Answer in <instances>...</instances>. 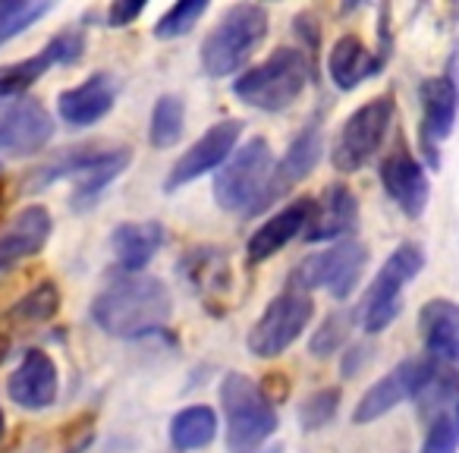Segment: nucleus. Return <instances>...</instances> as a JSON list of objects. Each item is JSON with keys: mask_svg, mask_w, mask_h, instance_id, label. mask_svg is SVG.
<instances>
[{"mask_svg": "<svg viewBox=\"0 0 459 453\" xmlns=\"http://www.w3.org/2000/svg\"><path fill=\"white\" fill-rule=\"evenodd\" d=\"M419 334L425 356L459 378V302L428 300L419 309Z\"/></svg>", "mask_w": 459, "mask_h": 453, "instance_id": "nucleus-21", "label": "nucleus"}, {"mask_svg": "<svg viewBox=\"0 0 459 453\" xmlns=\"http://www.w3.org/2000/svg\"><path fill=\"white\" fill-rule=\"evenodd\" d=\"M255 453H283V447H264V450H255Z\"/></svg>", "mask_w": 459, "mask_h": 453, "instance_id": "nucleus-40", "label": "nucleus"}, {"mask_svg": "<svg viewBox=\"0 0 459 453\" xmlns=\"http://www.w3.org/2000/svg\"><path fill=\"white\" fill-rule=\"evenodd\" d=\"M221 406L227 419V450L255 453L277 431V409L268 400L264 388H258L243 371H227L221 381Z\"/></svg>", "mask_w": 459, "mask_h": 453, "instance_id": "nucleus-5", "label": "nucleus"}, {"mask_svg": "<svg viewBox=\"0 0 459 453\" xmlns=\"http://www.w3.org/2000/svg\"><path fill=\"white\" fill-rule=\"evenodd\" d=\"M368 346H352V350H346V356H343V375L346 378H352L359 369H362L365 362H368Z\"/></svg>", "mask_w": 459, "mask_h": 453, "instance_id": "nucleus-38", "label": "nucleus"}, {"mask_svg": "<svg viewBox=\"0 0 459 453\" xmlns=\"http://www.w3.org/2000/svg\"><path fill=\"white\" fill-rule=\"evenodd\" d=\"M274 152H271L268 139L255 135L243 148L233 152V158L221 167L214 177V202L217 208L233 211V214L255 217L264 208V196L274 179Z\"/></svg>", "mask_w": 459, "mask_h": 453, "instance_id": "nucleus-4", "label": "nucleus"}, {"mask_svg": "<svg viewBox=\"0 0 459 453\" xmlns=\"http://www.w3.org/2000/svg\"><path fill=\"white\" fill-rule=\"evenodd\" d=\"M51 10L54 4L48 0H0V48L13 41L16 35L29 32Z\"/></svg>", "mask_w": 459, "mask_h": 453, "instance_id": "nucleus-30", "label": "nucleus"}, {"mask_svg": "<svg viewBox=\"0 0 459 453\" xmlns=\"http://www.w3.org/2000/svg\"><path fill=\"white\" fill-rule=\"evenodd\" d=\"M421 268H425V249L419 243H403L390 252V258L381 265L371 287L365 290L362 306L356 309L365 331L381 334L394 325L403 309V290L421 274Z\"/></svg>", "mask_w": 459, "mask_h": 453, "instance_id": "nucleus-6", "label": "nucleus"}, {"mask_svg": "<svg viewBox=\"0 0 459 453\" xmlns=\"http://www.w3.org/2000/svg\"><path fill=\"white\" fill-rule=\"evenodd\" d=\"M437 369L440 365L434 362L431 356H425V353L396 362L387 375L377 378L362 394V400L352 409V422H356V425H368V422H377L387 413H394L400 403L415 400V396L428 388V381L437 375Z\"/></svg>", "mask_w": 459, "mask_h": 453, "instance_id": "nucleus-10", "label": "nucleus"}, {"mask_svg": "<svg viewBox=\"0 0 459 453\" xmlns=\"http://www.w3.org/2000/svg\"><path fill=\"white\" fill-rule=\"evenodd\" d=\"M164 240L167 233L158 221H126L117 223L114 233H110V249H114V258L123 271L139 274L160 252Z\"/></svg>", "mask_w": 459, "mask_h": 453, "instance_id": "nucleus-25", "label": "nucleus"}, {"mask_svg": "<svg viewBox=\"0 0 459 453\" xmlns=\"http://www.w3.org/2000/svg\"><path fill=\"white\" fill-rule=\"evenodd\" d=\"M359 312H346V309H340V312H331L325 318V325L318 327V331L312 334V344H308V353H312L315 359H327L333 356V353H340L346 346V340H350L352 334V325H356Z\"/></svg>", "mask_w": 459, "mask_h": 453, "instance_id": "nucleus-32", "label": "nucleus"}, {"mask_svg": "<svg viewBox=\"0 0 459 453\" xmlns=\"http://www.w3.org/2000/svg\"><path fill=\"white\" fill-rule=\"evenodd\" d=\"M82 54H85V29L73 26L66 32L54 35L32 57L16 60V64H4L0 66V101L4 98H22L41 76H48V70L79 64Z\"/></svg>", "mask_w": 459, "mask_h": 453, "instance_id": "nucleus-12", "label": "nucleus"}, {"mask_svg": "<svg viewBox=\"0 0 459 453\" xmlns=\"http://www.w3.org/2000/svg\"><path fill=\"white\" fill-rule=\"evenodd\" d=\"M315 208H318V202L302 196V198H296V202H290L287 208L277 211L274 217H268V221L249 237V243H246V258H249V265L268 262L283 246L293 243L296 237H306L308 223H312V217H315Z\"/></svg>", "mask_w": 459, "mask_h": 453, "instance_id": "nucleus-18", "label": "nucleus"}, {"mask_svg": "<svg viewBox=\"0 0 459 453\" xmlns=\"http://www.w3.org/2000/svg\"><path fill=\"white\" fill-rule=\"evenodd\" d=\"M179 277L192 287V293H198L204 300V306L221 302L230 293V256L221 246H192L179 258Z\"/></svg>", "mask_w": 459, "mask_h": 453, "instance_id": "nucleus-22", "label": "nucleus"}, {"mask_svg": "<svg viewBox=\"0 0 459 453\" xmlns=\"http://www.w3.org/2000/svg\"><path fill=\"white\" fill-rule=\"evenodd\" d=\"M217 438V413L211 406H186L170 419V444L177 450H202Z\"/></svg>", "mask_w": 459, "mask_h": 453, "instance_id": "nucleus-27", "label": "nucleus"}, {"mask_svg": "<svg viewBox=\"0 0 459 453\" xmlns=\"http://www.w3.org/2000/svg\"><path fill=\"white\" fill-rule=\"evenodd\" d=\"M396 104L390 95H377L356 108L340 126L337 139L331 148V164L340 173H356L381 152L384 139H387L390 126H394Z\"/></svg>", "mask_w": 459, "mask_h": 453, "instance_id": "nucleus-7", "label": "nucleus"}, {"mask_svg": "<svg viewBox=\"0 0 459 453\" xmlns=\"http://www.w3.org/2000/svg\"><path fill=\"white\" fill-rule=\"evenodd\" d=\"M54 217L45 205H26L0 227V274L35 258L51 240Z\"/></svg>", "mask_w": 459, "mask_h": 453, "instance_id": "nucleus-15", "label": "nucleus"}, {"mask_svg": "<svg viewBox=\"0 0 459 453\" xmlns=\"http://www.w3.org/2000/svg\"><path fill=\"white\" fill-rule=\"evenodd\" d=\"M368 265V249L359 240H343L325 252L306 256L293 271V290H327L333 300H346L359 287Z\"/></svg>", "mask_w": 459, "mask_h": 453, "instance_id": "nucleus-9", "label": "nucleus"}, {"mask_svg": "<svg viewBox=\"0 0 459 453\" xmlns=\"http://www.w3.org/2000/svg\"><path fill=\"white\" fill-rule=\"evenodd\" d=\"M4 431H7V419H4V409H0V440H4Z\"/></svg>", "mask_w": 459, "mask_h": 453, "instance_id": "nucleus-39", "label": "nucleus"}, {"mask_svg": "<svg viewBox=\"0 0 459 453\" xmlns=\"http://www.w3.org/2000/svg\"><path fill=\"white\" fill-rule=\"evenodd\" d=\"M293 32L299 35L302 41H306V48L302 51L308 54V57H315V51H318V22H315L312 13H299L293 20Z\"/></svg>", "mask_w": 459, "mask_h": 453, "instance_id": "nucleus-37", "label": "nucleus"}, {"mask_svg": "<svg viewBox=\"0 0 459 453\" xmlns=\"http://www.w3.org/2000/svg\"><path fill=\"white\" fill-rule=\"evenodd\" d=\"M312 318H315L312 296L290 287L264 306V312L258 315L249 337H246V346L258 359H277L302 337V331L312 325Z\"/></svg>", "mask_w": 459, "mask_h": 453, "instance_id": "nucleus-8", "label": "nucleus"}, {"mask_svg": "<svg viewBox=\"0 0 459 453\" xmlns=\"http://www.w3.org/2000/svg\"><path fill=\"white\" fill-rule=\"evenodd\" d=\"M7 394L16 406L29 409V413L54 406L60 394L57 362L45 350H26L22 353V362L7 378Z\"/></svg>", "mask_w": 459, "mask_h": 453, "instance_id": "nucleus-17", "label": "nucleus"}, {"mask_svg": "<svg viewBox=\"0 0 459 453\" xmlns=\"http://www.w3.org/2000/svg\"><path fill=\"white\" fill-rule=\"evenodd\" d=\"M419 453H459V415L444 413L428 425Z\"/></svg>", "mask_w": 459, "mask_h": 453, "instance_id": "nucleus-35", "label": "nucleus"}, {"mask_svg": "<svg viewBox=\"0 0 459 453\" xmlns=\"http://www.w3.org/2000/svg\"><path fill=\"white\" fill-rule=\"evenodd\" d=\"M384 64L387 60L381 54L368 51L359 35H340L333 41L331 54H327V76L340 91H356L365 79L377 76Z\"/></svg>", "mask_w": 459, "mask_h": 453, "instance_id": "nucleus-24", "label": "nucleus"}, {"mask_svg": "<svg viewBox=\"0 0 459 453\" xmlns=\"http://www.w3.org/2000/svg\"><path fill=\"white\" fill-rule=\"evenodd\" d=\"M308 79H312L308 54L302 48H277L271 57H264L258 66H249L233 83V95L264 114H283L302 98Z\"/></svg>", "mask_w": 459, "mask_h": 453, "instance_id": "nucleus-2", "label": "nucleus"}, {"mask_svg": "<svg viewBox=\"0 0 459 453\" xmlns=\"http://www.w3.org/2000/svg\"><path fill=\"white\" fill-rule=\"evenodd\" d=\"M57 312H60V290H57V283L45 281L29 290V293L10 309V318L20 321V325H48Z\"/></svg>", "mask_w": 459, "mask_h": 453, "instance_id": "nucleus-31", "label": "nucleus"}, {"mask_svg": "<svg viewBox=\"0 0 459 453\" xmlns=\"http://www.w3.org/2000/svg\"><path fill=\"white\" fill-rule=\"evenodd\" d=\"M381 186L406 217H421L431 198V179L409 148H396L381 161Z\"/></svg>", "mask_w": 459, "mask_h": 453, "instance_id": "nucleus-16", "label": "nucleus"}, {"mask_svg": "<svg viewBox=\"0 0 459 453\" xmlns=\"http://www.w3.org/2000/svg\"><path fill=\"white\" fill-rule=\"evenodd\" d=\"M243 126H246L243 120L227 117V120H217L214 126L204 129V133L198 135V142H192L189 152L179 154V161L170 167V173H167V179H164V192L183 189V186L195 183L198 177H204V173L227 164V161L233 158V152H237Z\"/></svg>", "mask_w": 459, "mask_h": 453, "instance_id": "nucleus-11", "label": "nucleus"}, {"mask_svg": "<svg viewBox=\"0 0 459 453\" xmlns=\"http://www.w3.org/2000/svg\"><path fill=\"white\" fill-rule=\"evenodd\" d=\"M108 152L110 148H104V145L64 148V152H57L51 161H45L41 167H35V170L29 173L26 183H22V189L41 192V189H48V186L60 183V179H76V183H82L85 177H91V173L101 167V161L108 158Z\"/></svg>", "mask_w": 459, "mask_h": 453, "instance_id": "nucleus-26", "label": "nucleus"}, {"mask_svg": "<svg viewBox=\"0 0 459 453\" xmlns=\"http://www.w3.org/2000/svg\"><path fill=\"white\" fill-rule=\"evenodd\" d=\"M340 400H343L340 388H321V390H315V394H308L306 400L299 403V425L306 428V431L325 428L327 422L337 415Z\"/></svg>", "mask_w": 459, "mask_h": 453, "instance_id": "nucleus-34", "label": "nucleus"}, {"mask_svg": "<svg viewBox=\"0 0 459 453\" xmlns=\"http://www.w3.org/2000/svg\"><path fill=\"white\" fill-rule=\"evenodd\" d=\"M133 164V148H110V154L104 158V164L98 167L95 173H91L89 179H82V183L73 189V208L76 211H89V208H95V202L101 198V192L108 189L110 183H114L117 177H120L126 167Z\"/></svg>", "mask_w": 459, "mask_h": 453, "instance_id": "nucleus-29", "label": "nucleus"}, {"mask_svg": "<svg viewBox=\"0 0 459 453\" xmlns=\"http://www.w3.org/2000/svg\"><path fill=\"white\" fill-rule=\"evenodd\" d=\"M268 39V10L258 4H233L202 41V70L211 79L239 73Z\"/></svg>", "mask_w": 459, "mask_h": 453, "instance_id": "nucleus-3", "label": "nucleus"}, {"mask_svg": "<svg viewBox=\"0 0 459 453\" xmlns=\"http://www.w3.org/2000/svg\"><path fill=\"white\" fill-rule=\"evenodd\" d=\"M359 227V202L356 192L346 183H331L325 189V198L315 208V217L308 223V243H331V240L350 237Z\"/></svg>", "mask_w": 459, "mask_h": 453, "instance_id": "nucleus-23", "label": "nucleus"}, {"mask_svg": "<svg viewBox=\"0 0 459 453\" xmlns=\"http://www.w3.org/2000/svg\"><path fill=\"white\" fill-rule=\"evenodd\" d=\"M89 315L108 337L135 340L160 331L170 321L173 296L160 277L126 271L123 277H110L108 287L98 290Z\"/></svg>", "mask_w": 459, "mask_h": 453, "instance_id": "nucleus-1", "label": "nucleus"}, {"mask_svg": "<svg viewBox=\"0 0 459 453\" xmlns=\"http://www.w3.org/2000/svg\"><path fill=\"white\" fill-rule=\"evenodd\" d=\"M321 154H325V123H321V114H312L306 120V126L293 135L287 154L277 161L274 179H271V189L264 196V208L268 211L277 198H283L296 183H302L306 177H312V170L318 167Z\"/></svg>", "mask_w": 459, "mask_h": 453, "instance_id": "nucleus-14", "label": "nucleus"}, {"mask_svg": "<svg viewBox=\"0 0 459 453\" xmlns=\"http://www.w3.org/2000/svg\"><path fill=\"white\" fill-rule=\"evenodd\" d=\"M117 95H120V83H117L114 73H91L76 89L60 91L57 114L73 129L95 126V123H101L114 110Z\"/></svg>", "mask_w": 459, "mask_h": 453, "instance_id": "nucleus-19", "label": "nucleus"}, {"mask_svg": "<svg viewBox=\"0 0 459 453\" xmlns=\"http://www.w3.org/2000/svg\"><path fill=\"white\" fill-rule=\"evenodd\" d=\"M54 120L48 108L35 98H4L0 101V152L26 158L39 154L51 142Z\"/></svg>", "mask_w": 459, "mask_h": 453, "instance_id": "nucleus-13", "label": "nucleus"}, {"mask_svg": "<svg viewBox=\"0 0 459 453\" xmlns=\"http://www.w3.org/2000/svg\"><path fill=\"white\" fill-rule=\"evenodd\" d=\"M421 101V145H425L431 164H437L434 148L453 133L459 114V85L453 76H431L419 85Z\"/></svg>", "mask_w": 459, "mask_h": 453, "instance_id": "nucleus-20", "label": "nucleus"}, {"mask_svg": "<svg viewBox=\"0 0 459 453\" xmlns=\"http://www.w3.org/2000/svg\"><path fill=\"white\" fill-rule=\"evenodd\" d=\"M0 173H4V167H0Z\"/></svg>", "mask_w": 459, "mask_h": 453, "instance_id": "nucleus-42", "label": "nucleus"}, {"mask_svg": "<svg viewBox=\"0 0 459 453\" xmlns=\"http://www.w3.org/2000/svg\"><path fill=\"white\" fill-rule=\"evenodd\" d=\"M456 415H459V403H456Z\"/></svg>", "mask_w": 459, "mask_h": 453, "instance_id": "nucleus-41", "label": "nucleus"}, {"mask_svg": "<svg viewBox=\"0 0 459 453\" xmlns=\"http://www.w3.org/2000/svg\"><path fill=\"white\" fill-rule=\"evenodd\" d=\"M142 10H145V4H142V0H114V4L108 7V26L110 29L129 26V22L139 20Z\"/></svg>", "mask_w": 459, "mask_h": 453, "instance_id": "nucleus-36", "label": "nucleus"}, {"mask_svg": "<svg viewBox=\"0 0 459 453\" xmlns=\"http://www.w3.org/2000/svg\"><path fill=\"white\" fill-rule=\"evenodd\" d=\"M186 133V104L179 95H160L152 108V120H148V142L154 152L173 148Z\"/></svg>", "mask_w": 459, "mask_h": 453, "instance_id": "nucleus-28", "label": "nucleus"}, {"mask_svg": "<svg viewBox=\"0 0 459 453\" xmlns=\"http://www.w3.org/2000/svg\"><path fill=\"white\" fill-rule=\"evenodd\" d=\"M208 13V0H179L154 22V39L160 41H173L189 35L198 26V20Z\"/></svg>", "mask_w": 459, "mask_h": 453, "instance_id": "nucleus-33", "label": "nucleus"}]
</instances>
